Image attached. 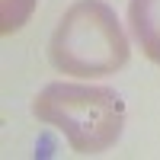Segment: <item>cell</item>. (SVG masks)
<instances>
[{
	"mask_svg": "<svg viewBox=\"0 0 160 160\" xmlns=\"http://www.w3.org/2000/svg\"><path fill=\"white\" fill-rule=\"evenodd\" d=\"M51 64L71 77H109L128 64V35L115 10L102 0H77L55 26Z\"/></svg>",
	"mask_w": 160,
	"mask_h": 160,
	"instance_id": "obj_2",
	"label": "cell"
},
{
	"mask_svg": "<svg viewBox=\"0 0 160 160\" xmlns=\"http://www.w3.org/2000/svg\"><path fill=\"white\" fill-rule=\"evenodd\" d=\"M128 26L144 58L160 68V0H128Z\"/></svg>",
	"mask_w": 160,
	"mask_h": 160,
	"instance_id": "obj_3",
	"label": "cell"
},
{
	"mask_svg": "<svg viewBox=\"0 0 160 160\" xmlns=\"http://www.w3.org/2000/svg\"><path fill=\"white\" fill-rule=\"evenodd\" d=\"M35 10V0H0V32L10 35L22 29V22L32 16Z\"/></svg>",
	"mask_w": 160,
	"mask_h": 160,
	"instance_id": "obj_4",
	"label": "cell"
},
{
	"mask_svg": "<svg viewBox=\"0 0 160 160\" xmlns=\"http://www.w3.org/2000/svg\"><path fill=\"white\" fill-rule=\"evenodd\" d=\"M38 122L58 128L74 154H102L122 138L125 102L109 87L93 83H48L32 99Z\"/></svg>",
	"mask_w": 160,
	"mask_h": 160,
	"instance_id": "obj_1",
	"label": "cell"
}]
</instances>
